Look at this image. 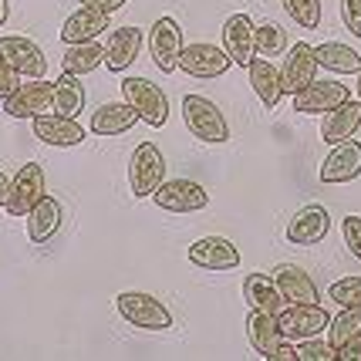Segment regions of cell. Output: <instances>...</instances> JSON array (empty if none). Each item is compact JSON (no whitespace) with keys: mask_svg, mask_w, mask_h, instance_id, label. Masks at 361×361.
<instances>
[{"mask_svg":"<svg viewBox=\"0 0 361 361\" xmlns=\"http://www.w3.org/2000/svg\"><path fill=\"white\" fill-rule=\"evenodd\" d=\"M247 341L250 348L260 355L264 361H298V351H294V341H287L281 334V324H277V314H264V311H253L247 314Z\"/></svg>","mask_w":361,"mask_h":361,"instance_id":"6da1fadb","label":"cell"},{"mask_svg":"<svg viewBox=\"0 0 361 361\" xmlns=\"http://www.w3.org/2000/svg\"><path fill=\"white\" fill-rule=\"evenodd\" d=\"M183 122L206 145L230 142V122H226V115L216 109V102H209L203 94H186L183 98Z\"/></svg>","mask_w":361,"mask_h":361,"instance_id":"7a4b0ae2","label":"cell"},{"mask_svg":"<svg viewBox=\"0 0 361 361\" xmlns=\"http://www.w3.org/2000/svg\"><path fill=\"white\" fill-rule=\"evenodd\" d=\"M118 314L126 317L128 324H135L142 331H169L173 328V311L156 298V294H145V290H126L115 298Z\"/></svg>","mask_w":361,"mask_h":361,"instance_id":"3957f363","label":"cell"},{"mask_svg":"<svg viewBox=\"0 0 361 361\" xmlns=\"http://www.w3.org/2000/svg\"><path fill=\"white\" fill-rule=\"evenodd\" d=\"M122 94H126L128 105L135 109L139 122H145V126H152V128H162L169 122V98H166V92L159 88L156 81L132 75V78L122 81Z\"/></svg>","mask_w":361,"mask_h":361,"instance_id":"277c9868","label":"cell"},{"mask_svg":"<svg viewBox=\"0 0 361 361\" xmlns=\"http://www.w3.org/2000/svg\"><path fill=\"white\" fill-rule=\"evenodd\" d=\"M166 179V159L152 142H142L135 145V152L128 159V186H132V196L135 200H145L152 196Z\"/></svg>","mask_w":361,"mask_h":361,"instance_id":"5b68a950","label":"cell"},{"mask_svg":"<svg viewBox=\"0 0 361 361\" xmlns=\"http://www.w3.org/2000/svg\"><path fill=\"white\" fill-rule=\"evenodd\" d=\"M331 314L321 304H290L277 311V324L287 341H307V338H321L328 331Z\"/></svg>","mask_w":361,"mask_h":361,"instance_id":"8992f818","label":"cell"},{"mask_svg":"<svg viewBox=\"0 0 361 361\" xmlns=\"http://www.w3.org/2000/svg\"><path fill=\"white\" fill-rule=\"evenodd\" d=\"M183 47H186V41H183V31H179V24L173 17H159L149 27V54H152V61H156L162 75H173L179 68Z\"/></svg>","mask_w":361,"mask_h":361,"instance_id":"52a82bcc","label":"cell"},{"mask_svg":"<svg viewBox=\"0 0 361 361\" xmlns=\"http://www.w3.org/2000/svg\"><path fill=\"white\" fill-rule=\"evenodd\" d=\"M152 200L166 213H200L209 203L206 189L192 179H162V186L152 192Z\"/></svg>","mask_w":361,"mask_h":361,"instance_id":"ba28073f","label":"cell"},{"mask_svg":"<svg viewBox=\"0 0 361 361\" xmlns=\"http://www.w3.org/2000/svg\"><path fill=\"white\" fill-rule=\"evenodd\" d=\"M51 102H54V85L44 78H27V85H17V92L4 98V111L11 118H37L51 111Z\"/></svg>","mask_w":361,"mask_h":361,"instance_id":"9c48e42d","label":"cell"},{"mask_svg":"<svg viewBox=\"0 0 361 361\" xmlns=\"http://www.w3.org/2000/svg\"><path fill=\"white\" fill-rule=\"evenodd\" d=\"M0 54L14 68L20 78H44L47 75V58L44 51L34 44L24 34H4L0 37Z\"/></svg>","mask_w":361,"mask_h":361,"instance_id":"30bf717a","label":"cell"},{"mask_svg":"<svg viewBox=\"0 0 361 361\" xmlns=\"http://www.w3.org/2000/svg\"><path fill=\"white\" fill-rule=\"evenodd\" d=\"M314 78H317L314 44L298 41L294 47H287V58H283V64H281V88H283V94L304 92Z\"/></svg>","mask_w":361,"mask_h":361,"instance_id":"8fae6325","label":"cell"},{"mask_svg":"<svg viewBox=\"0 0 361 361\" xmlns=\"http://www.w3.org/2000/svg\"><path fill=\"white\" fill-rule=\"evenodd\" d=\"M223 51L226 58L240 68L257 58V24L250 20V14H230L226 24H223Z\"/></svg>","mask_w":361,"mask_h":361,"instance_id":"7c38bea8","label":"cell"},{"mask_svg":"<svg viewBox=\"0 0 361 361\" xmlns=\"http://www.w3.org/2000/svg\"><path fill=\"white\" fill-rule=\"evenodd\" d=\"M44 196V169L37 166V162H27V166H20L11 179V196H7V213L11 216H27V209H31L37 200Z\"/></svg>","mask_w":361,"mask_h":361,"instance_id":"4fadbf2b","label":"cell"},{"mask_svg":"<svg viewBox=\"0 0 361 361\" xmlns=\"http://www.w3.org/2000/svg\"><path fill=\"white\" fill-rule=\"evenodd\" d=\"M230 58L226 51L216 44H206V41H196V44H186L183 54H179V71H186L192 78H220L230 68Z\"/></svg>","mask_w":361,"mask_h":361,"instance_id":"5bb4252c","label":"cell"},{"mask_svg":"<svg viewBox=\"0 0 361 361\" xmlns=\"http://www.w3.org/2000/svg\"><path fill=\"white\" fill-rule=\"evenodd\" d=\"M321 183L324 186H338V183H351L361 176V142L345 139L334 142V149L328 152V159L321 162Z\"/></svg>","mask_w":361,"mask_h":361,"instance_id":"9a60e30c","label":"cell"},{"mask_svg":"<svg viewBox=\"0 0 361 361\" xmlns=\"http://www.w3.org/2000/svg\"><path fill=\"white\" fill-rule=\"evenodd\" d=\"M270 277L277 283L283 304H317V300H321L317 283L311 281V274L304 267H298V264H277Z\"/></svg>","mask_w":361,"mask_h":361,"instance_id":"2e32d148","label":"cell"},{"mask_svg":"<svg viewBox=\"0 0 361 361\" xmlns=\"http://www.w3.org/2000/svg\"><path fill=\"white\" fill-rule=\"evenodd\" d=\"M294 98V111H300V115H324V111H331L334 105H341L345 98H351V92H348V85H341V81H311L304 92L290 94Z\"/></svg>","mask_w":361,"mask_h":361,"instance_id":"e0dca14e","label":"cell"},{"mask_svg":"<svg viewBox=\"0 0 361 361\" xmlns=\"http://www.w3.org/2000/svg\"><path fill=\"white\" fill-rule=\"evenodd\" d=\"M331 230V213L324 206H304L287 223V240L294 247H314Z\"/></svg>","mask_w":361,"mask_h":361,"instance_id":"ac0fdd59","label":"cell"},{"mask_svg":"<svg viewBox=\"0 0 361 361\" xmlns=\"http://www.w3.org/2000/svg\"><path fill=\"white\" fill-rule=\"evenodd\" d=\"M34 122V135L47 145H54V149H68V145H81V142L88 139V132L75 122V118H68V115H58V111H44V115H37L31 118Z\"/></svg>","mask_w":361,"mask_h":361,"instance_id":"d6986e66","label":"cell"},{"mask_svg":"<svg viewBox=\"0 0 361 361\" xmlns=\"http://www.w3.org/2000/svg\"><path fill=\"white\" fill-rule=\"evenodd\" d=\"M189 264L203 270H233L240 267V250L226 236H203L189 247Z\"/></svg>","mask_w":361,"mask_h":361,"instance_id":"ffe728a7","label":"cell"},{"mask_svg":"<svg viewBox=\"0 0 361 361\" xmlns=\"http://www.w3.org/2000/svg\"><path fill=\"white\" fill-rule=\"evenodd\" d=\"M61 220H64V206L54 196L44 192L27 209V240H31L34 247H44L47 240H54V233L61 230Z\"/></svg>","mask_w":361,"mask_h":361,"instance_id":"44dd1931","label":"cell"},{"mask_svg":"<svg viewBox=\"0 0 361 361\" xmlns=\"http://www.w3.org/2000/svg\"><path fill=\"white\" fill-rule=\"evenodd\" d=\"M109 17L105 11H94V7H85L81 4L78 11H71V14L64 17L61 24V41L64 44H81V41H94L102 31H109Z\"/></svg>","mask_w":361,"mask_h":361,"instance_id":"7402d4cb","label":"cell"},{"mask_svg":"<svg viewBox=\"0 0 361 361\" xmlns=\"http://www.w3.org/2000/svg\"><path fill=\"white\" fill-rule=\"evenodd\" d=\"M247 75H250V88L253 94L260 98V105L267 111L277 109V102L283 98V88H281V68L264 58V54H257L250 64H247Z\"/></svg>","mask_w":361,"mask_h":361,"instance_id":"603a6c76","label":"cell"},{"mask_svg":"<svg viewBox=\"0 0 361 361\" xmlns=\"http://www.w3.org/2000/svg\"><path fill=\"white\" fill-rule=\"evenodd\" d=\"M361 126V102L355 98H345L341 105H334L331 111H324V122H321V139L334 145V142H345L351 139Z\"/></svg>","mask_w":361,"mask_h":361,"instance_id":"cb8c5ba5","label":"cell"},{"mask_svg":"<svg viewBox=\"0 0 361 361\" xmlns=\"http://www.w3.org/2000/svg\"><path fill=\"white\" fill-rule=\"evenodd\" d=\"M142 41L145 37H142L139 27H118V31H111L109 44H105V61L102 64H109V71H126L128 64L139 58Z\"/></svg>","mask_w":361,"mask_h":361,"instance_id":"d4e9b609","label":"cell"},{"mask_svg":"<svg viewBox=\"0 0 361 361\" xmlns=\"http://www.w3.org/2000/svg\"><path fill=\"white\" fill-rule=\"evenodd\" d=\"M243 300L253 311H264V314H277L283 307V298L270 274H247L243 277Z\"/></svg>","mask_w":361,"mask_h":361,"instance_id":"484cf974","label":"cell"},{"mask_svg":"<svg viewBox=\"0 0 361 361\" xmlns=\"http://www.w3.org/2000/svg\"><path fill=\"white\" fill-rule=\"evenodd\" d=\"M135 122H139V115H135V109L128 102H109V105H102L92 115V132L105 135V139L109 135H126Z\"/></svg>","mask_w":361,"mask_h":361,"instance_id":"4316f807","label":"cell"},{"mask_svg":"<svg viewBox=\"0 0 361 361\" xmlns=\"http://www.w3.org/2000/svg\"><path fill=\"white\" fill-rule=\"evenodd\" d=\"M85 102H88V94H85V85H81V75L61 71L58 81H54V102H51V111L68 115V118H78L81 109H85Z\"/></svg>","mask_w":361,"mask_h":361,"instance_id":"83f0119b","label":"cell"},{"mask_svg":"<svg viewBox=\"0 0 361 361\" xmlns=\"http://www.w3.org/2000/svg\"><path fill=\"white\" fill-rule=\"evenodd\" d=\"M105 61V44L94 41H81V44H64L61 54V71H71V75H92L94 68H102Z\"/></svg>","mask_w":361,"mask_h":361,"instance_id":"f1b7e54d","label":"cell"},{"mask_svg":"<svg viewBox=\"0 0 361 361\" xmlns=\"http://www.w3.org/2000/svg\"><path fill=\"white\" fill-rule=\"evenodd\" d=\"M317 68H328L334 75H358L361 68V54L355 47L341 44V41H324V44L314 47Z\"/></svg>","mask_w":361,"mask_h":361,"instance_id":"f546056e","label":"cell"},{"mask_svg":"<svg viewBox=\"0 0 361 361\" xmlns=\"http://www.w3.org/2000/svg\"><path fill=\"white\" fill-rule=\"evenodd\" d=\"M355 334H361V307H341V314L328 321V345L338 351Z\"/></svg>","mask_w":361,"mask_h":361,"instance_id":"4dcf8cb0","label":"cell"},{"mask_svg":"<svg viewBox=\"0 0 361 361\" xmlns=\"http://www.w3.org/2000/svg\"><path fill=\"white\" fill-rule=\"evenodd\" d=\"M281 4L298 27H304V31L321 27V0H281Z\"/></svg>","mask_w":361,"mask_h":361,"instance_id":"1f68e13d","label":"cell"},{"mask_svg":"<svg viewBox=\"0 0 361 361\" xmlns=\"http://www.w3.org/2000/svg\"><path fill=\"white\" fill-rule=\"evenodd\" d=\"M287 41H283V27L277 20H267V24H260L257 27V54H264V58H277Z\"/></svg>","mask_w":361,"mask_h":361,"instance_id":"d6a6232c","label":"cell"},{"mask_svg":"<svg viewBox=\"0 0 361 361\" xmlns=\"http://www.w3.org/2000/svg\"><path fill=\"white\" fill-rule=\"evenodd\" d=\"M328 298L338 307H361V277H341L328 287Z\"/></svg>","mask_w":361,"mask_h":361,"instance_id":"836d02e7","label":"cell"},{"mask_svg":"<svg viewBox=\"0 0 361 361\" xmlns=\"http://www.w3.org/2000/svg\"><path fill=\"white\" fill-rule=\"evenodd\" d=\"M294 351H298V361H334L338 351L321 341V338H307V341H294Z\"/></svg>","mask_w":361,"mask_h":361,"instance_id":"e575fe53","label":"cell"},{"mask_svg":"<svg viewBox=\"0 0 361 361\" xmlns=\"http://www.w3.org/2000/svg\"><path fill=\"white\" fill-rule=\"evenodd\" d=\"M341 233H345V243L351 257H358L361 260V216H345L341 220Z\"/></svg>","mask_w":361,"mask_h":361,"instance_id":"d590c367","label":"cell"},{"mask_svg":"<svg viewBox=\"0 0 361 361\" xmlns=\"http://www.w3.org/2000/svg\"><path fill=\"white\" fill-rule=\"evenodd\" d=\"M341 20L345 27L361 41V0H341Z\"/></svg>","mask_w":361,"mask_h":361,"instance_id":"8d00e7d4","label":"cell"},{"mask_svg":"<svg viewBox=\"0 0 361 361\" xmlns=\"http://www.w3.org/2000/svg\"><path fill=\"white\" fill-rule=\"evenodd\" d=\"M17 85H20V75H17L14 68L7 64V58L0 54V102H4L7 94H14V92H17Z\"/></svg>","mask_w":361,"mask_h":361,"instance_id":"74e56055","label":"cell"},{"mask_svg":"<svg viewBox=\"0 0 361 361\" xmlns=\"http://www.w3.org/2000/svg\"><path fill=\"white\" fill-rule=\"evenodd\" d=\"M338 358L341 361H361V334H355L351 341H345V345L338 348Z\"/></svg>","mask_w":361,"mask_h":361,"instance_id":"f35d334b","label":"cell"},{"mask_svg":"<svg viewBox=\"0 0 361 361\" xmlns=\"http://www.w3.org/2000/svg\"><path fill=\"white\" fill-rule=\"evenodd\" d=\"M85 7H94V11H105V14H115V11H122L128 0H78Z\"/></svg>","mask_w":361,"mask_h":361,"instance_id":"ab89813d","label":"cell"},{"mask_svg":"<svg viewBox=\"0 0 361 361\" xmlns=\"http://www.w3.org/2000/svg\"><path fill=\"white\" fill-rule=\"evenodd\" d=\"M7 196H11V179L0 169V206H7Z\"/></svg>","mask_w":361,"mask_h":361,"instance_id":"60d3db41","label":"cell"},{"mask_svg":"<svg viewBox=\"0 0 361 361\" xmlns=\"http://www.w3.org/2000/svg\"><path fill=\"white\" fill-rule=\"evenodd\" d=\"M7 17H11V7H7V0H0V27L7 24Z\"/></svg>","mask_w":361,"mask_h":361,"instance_id":"b9f144b4","label":"cell"},{"mask_svg":"<svg viewBox=\"0 0 361 361\" xmlns=\"http://www.w3.org/2000/svg\"><path fill=\"white\" fill-rule=\"evenodd\" d=\"M358 102H361V68H358Z\"/></svg>","mask_w":361,"mask_h":361,"instance_id":"7bdbcfd3","label":"cell"}]
</instances>
